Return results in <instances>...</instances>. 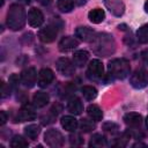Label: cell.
<instances>
[{
  "instance_id": "6da1fadb",
  "label": "cell",
  "mask_w": 148,
  "mask_h": 148,
  "mask_svg": "<svg viewBox=\"0 0 148 148\" xmlns=\"http://www.w3.org/2000/svg\"><path fill=\"white\" fill-rule=\"evenodd\" d=\"M90 43H91V47L94 52L102 57H108L112 54L116 50V43H114L113 37L105 32L95 35L94 39Z\"/></svg>"
},
{
  "instance_id": "7a4b0ae2",
  "label": "cell",
  "mask_w": 148,
  "mask_h": 148,
  "mask_svg": "<svg viewBox=\"0 0 148 148\" xmlns=\"http://www.w3.org/2000/svg\"><path fill=\"white\" fill-rule=\"evenodd\" d=\"M25 10L23 6L18 3H13L9 6L7 13V25L9 29L17 31L21 30L25 24Z\"/></svg>"
},
{
  "instance_id": "3957f363",
  "label": "cell",
  "mask_w": 148,
  "mask_h": 148,
  "mask_svg": "<svg viewBox=\"0 0 148 148\" xmlns=\"http://www.w3.org/2000/svg\"><path fill=\"white\" fill-rule=\"evenodd\" d=\"M108 69H109V74L111 76L123 80L130 74V71H131L130 61L124 58L112 59L108 65Z\"/></svg>"
},
{
  "instance_id": "277c9868",
  "label": "cell",
  "mask_w": 148,
  "mask_h": 148,
  "mask_svg": "<svg viewBox=\"0 0 148 148\" xmlns=\"http://www.w3.org/2000/svg\"><path fill=\"white\" fill-rule=\"evenodd\" d=\"M130 83L135 89H142L148 86V71L145 68L136 69L130 77Z\"/></svg>"
},
{
  "instance_id": "5b68a950",
  "label": "cell",
  "mask_w": 148,
  "mask_h": 148,
  "mask_svg": "<svg viewBox=\"0 0 148 148\" xmlns=\"http://www.w3.org/2000/svg\"><path fill=\"white\" fill-rule=\"evenodd\" d=\"M44 141L49 147L59 148V147H61L64 145L65 139H64V135L59 131L49 130V131H46V133L44 135Z\"/></svg>"
},
{
  "instance_id": "8992f818",
  "label": "cell",
  "mask_w": 148,
  "mask_h": 148,
  "mask_svg": "<svg viewBox=\"0 0 148 148\" xmlns=\"http://www.w3.org/2000/svg\"><path fill=\"white\" fill-rule=\"evenodd\" d=\"M58 30H59V28L54 23L51 22L49 25L42 28L38 31V38L43 43H51L56 39V37L58 35Z\"/></svg>"
},
{
  "instance_id": "52a82bcc",
  "label": "cell",
  "mask_w": 148,
  "mask_h": 148,
  "mask_svg": "<svg viewBox=\"0 0 148 148\" xmlns=\"http://www.w3.org/2000/svg\"><path fill=\"white\" fill-rule=\"evenodd\" d=\"M58 72L64 76H72L75 73V65L73 61H71L68 58L62 57L59 58L56 62Z\"/></svg>"
},
{
  "instance_id": "ba28073f",
  "label": "cell",
  "mask_w": 148,
  "mask_h": 148,
  "mask_svg": "<svg viewBox=\"0 0 148 148\" xmlns=\"http://www.w3.org/2000/svg\"><path fill=\"white\" fill-rule=\"evenodd\" d=\"M103 73H104V67L102 61L98 59H92L88 65V72H87L88 76L92 80H98L103 76Z\"/></svg>"
},
{
  "instance_id": "9c48e42d",
  "label": "cell",
  "mask_w": 148,
  "mask_h": 148,
  "mask_svg": "<svg viewBox=\"0 0 148 148\" xmlns=\"http://www.w3.org/2000/svg\"><path fill=\"white\" fill-rule=\"evenodd\" d=\"M21 83L27 88H32L37 80V72L35 67H28L21 73Z\"/></svg>"
},
{
  "instance_id": "30bf717a",
  "label": "cell",
  "mask_w": 148,
  "mask_h": 148,
  "mask_svg": "<svg viewBox=\"0 0 148 148\" xmlns=\"http://www.w3.org/2000/svg\"><path fill=\"white\" fill-rule=\"evenodd\" d=\"M53 79H54V74H53L52 69H50V68H43L38 73L37 84L40 88H46L47 86H50V83H52Z\"/></svg>"
},
{
  "instance_id": "8fae6325",
  "label": "cell",
  "mask_w": 148,
  "mask_h": 148,
  "mask_svg": "<svg viewBox=\"0 0 148 148\" xmlns=\"http://www.w3.org/2000/svg\"><path fill=\"white\" fill-rule=\"evenodd\" d=\"M36 118V111L30 104H24L17 112L16 119L17 121H28V120H34Z\"/></svg>"
},
{
  "instance_id": "7c38bea8",
  "label": "cell",
  "mask_w": 148,
  "mask_h": 148,
  "mask_svg": "<svg viewBox=\"0 0 148 148\" xmlns=\"http://www.w3.org/2000/svg\"><path fill=\"white\" fill-rule=\"evenodd\" d=\"M28 22L34 28L40 27L43 24V22H44L43 13L37 8H31L29 10V13H28Z\"/></svg>"
},
{
  "instance_id": "4fadbf2b",
  "label": "cell",
  "mask_w": 148,
  "mask_h": 148,
  "mask_svg": "<svg viewBox=\"0 0 148 148\" xmlns=\"http://www.w3.org/2000/svg\"><path fill=\"white\" fill-rule=\"evenodd\" d=\"M77 46H79V40L71 36L62 37L59 42V50L61 52H69Z\"/></svg>"
},
{
  "instance_id": "5bb4252c",
  "label": "cell",
  "mask_w": 148,
  "mask_h": 148,
  "mask_svg": "<svg viewBox=\"0 0 148 148\" xmlns=\"http://www.w3.org/2000/svg\"><path fill=\"white\" fill-rule=\"evenodd\" d=\"M104 3L109 8V10L116 16L123 15L125 10V6L121 0H104Z\"/></svg>"
},
{
  "instance_id": "9a60e30c",
  "label": "cell",
  "mask_w": 148,
  "mask_h": 148,
  "mask_svg": "<svg viewBox=\"0 0 148 148\" xmlns=\"http://www.w3.org/2000/svg\"><path fill=\"white\" fill-rule=\"evenodd\" d=\"M95 35V31L89 27H79L75 30V36L83 42H91Z\"/></svg>"
},
{
  "instance_id": "2e32d148",
  "label": "cell",
  "mask_w": 148,
  "mask_h": 148,
  "mask_svg": "<svg viewBox=\"0 0 148 148\" xmlns=\"http://www.w3.org/2000/svg\"><path fill=\"white\" fill-rule=\"evenodd\" d=\"M67 110L73 113L74 116H79L82 113L83 111V104L81 102V99L76 96H73L68 99V103H67Z\"/></svg>"
},
{
  "instance_id": "e0dca14e",
  "label": "cell",
  "mask_w": 148,
  "mask_h": 148,
  "mask_svg": "<svg viewBox=\"0 0 148 148\" xmlns=\"http://www.w3.org/2000/svg\"><path fill=\"white\" fill-rule=\"evenodd\" d=\"M124 123L130 127H138L142 123V117L136 112H128L124 116Z\"/></svg>"
},
{
  "instance_id": "ac0fdd59",
  "label": "cell",
  "mask_w": 148,
  "mask_h": 148,
  "mask_svg": "<svg viewBox=\"0 0 148 148\" xmlns=\"http://www.w3.org/2000/svg\"><path fill=\"white\" fill-rule=\"evenodd\" d=\"M89 59V53L84 50H77L73 54V62L77 67H83Z\"/></svg>"
},
{
  "instance_id": "d6986e66",
  "label": "cell",
  "mask_w": 148,
  "mask_h": 148,
  "mask_svg": "<svg viewBox=\"0 0 148 148\" xmlns=\"http://www.w3.org/2000/svg\"><path fill=\"white\" fill-rule=\"evenodd\" d=\"M60 124L68 132H74L77 128V126H79L77 120L74 117H72V116H64L61 118V120H60Z\"/></svg>"
},
{
  "instance_id": "ffe728a7",
  "label": "cell",
  "mask_w": 148,
  "mask_h": 148,
  "mask_svg": "<svg viewBox=\"0 0 148 148\" xmlns=\"http://www.w3.org/2000/svg\"><path fill=\"white\" fill-rule=\"evenodd\" d=\"M49 101H50V96L44 91H37L32 97V102H34V105L36 108L45 106L49 103Z\"/></svg>"
},
{
  "instance_id": "44dd1931",
  "label": "cell",
  "mask_w": 148,
  "mask_h": 148,
  "mask_svg": "<svg viewBox=\"0 0 148 148\" xmlns=\"http://www.w3.org/2000/svg\"><path fill=\"white\" fill-rule=\"evenodd\" d=\"M106 146H108L106 138L99 133L94 134L89 141V147H92V148H102V147H106Z\"/></svg>"
},
{
  "instance_id": "7402d4cb",
  "label": "cell",
  "mask_w": 148,
  "mask_h": 148,
  "mask_svg": "<svg viewBox=\"0 0 148 148\" xmlns=\"http://www.w3.org/2000/svg\"><path fill=\"white\" fill-rule=\"evenodd\" d=\"M88 18H89L90 22H92L95 24H98V23L103 22V20L105 18V13L101 8H95V9H92V10L89 12Z\"/></svg>"
},
{
  "instance_id": "603a6c76",
  "label": "cell",
  "mask_w": 148,
  "mask_h": 148,
  "mask_svg": "<svg viewBox=\"0 0 148 148\" xmlns=\"http://www.w3.org/2000/svg\"><path fill=\"white\" fill-rule=\"evenodd\" d=\"M87 113L90 117V119H92L94 121H99L103 118V112H102L101 108L96 104H90L87 108Z\"/></svg>"
},
{
  "instance_id": "cb8c5ba5",
  "label": "cell",
  "mask_w": 148,
  "mask_h": 148,
  "mask_svg": "<svg viewBox=\"0 0 148 148\" xmlns=\"http://www.w3.org/2000/svg\"><path fill=\"white\" fill-rule=\"evenodd\" d=\"M81 92L83 95V97L87 99V101H92L96 98L97 96V90L96 88H94L92 86H83L82 89H81Z\"/></svg>"
},
{
  "instance_id": "d4e9b609",
  "label": "cell",
  "mask_w": 148,
  "mask_h": 148,
  "mask_svg": "<svg viewBox=\"0 0 148 148\" xmlns=\"http://www.w3.org/2000/svg\"><path fill=\"white\" fill-rule=\"evenodd\" d=\"M136 38L141 44L148 43V23L141 25L136 31Z\"/></svg>"
},
{
  "instance_id": "484cf974",
  "label": "cell",
  "mask_w": 148,
  "mask_h": 148,
  "mask_svg": "<svg viewBox=\"0 0 148 148\" xmlns=\"http://www.w3.org/2000/svg\"><path fill=\"white\" fill-rule=\"evenodd\" d=\"M57 7L62 13H69L74 8V0H57Z\"/></svg>"
},
{
  "instance_id": "4316f807",
  "label": "cell",
  "mask_w": 148,
  "mask_h": 148,
  "mask_svg": "<svg viewBox=\"0 0 148 148\" xmlns=\"http://www.w3.org/2000/svg\"><path fill=\"white\" fill-rule=\"evenodd\" d=\"M24 133L25 135L29 138V139H32L35 140L39 133H40V127L38 125H35V124H31V125H28L25 128H24Z\"/></svg>"
},
{
  "instance_id": "83f0119b",
  "label": "cell",
  "mask_w": 148,
  "mask_h": 148,
  "mask_svg": "<svg viewBox=\"0 0 148 148\" xmlns=\"http://www.w3.org/2000/svg\"><path fill=\"white\" fill-rule=\"evenodd\" d=\"M10 147L13 148H25L28 147V141L20 135H15L10 141Z\"/></svg>"
},
{
  "instance_id": "f1b7e54d",
  "label": "cell",
  "mask_w": 148,
  "mask_h": 148,
  "mask_svg": "<svg viewBox=\"0 0 148 148\" xmlns=\"http://www.w3.org/2000/svg\"><path fill=\"white\" fill-rule=\"evenodd\" d=\"M80 128L83 132H90V131H92L95 128V124L92 123V119L89 120L88 118H83L80 121Z\"/></svg>"
},
{
  "instance_id": "f546056e",
  "label": "cell",
  "mask_w": 148,
  "mask_h": 148,
  "mask_svg": "<svg viewBox=\"0 0 148 148\" xmlns=\"http://www.w3.org/2000/svg\"><path fill=\"white\" fill-rule=\"evenodd\" d=\"M130 138H131L130 134L126 132L120 138H116L114 141H113V143H112V146H114V147H125L127 145V141H128Z\"/></svg>"
},
{
  "instance_id": "4dcf8cb0",
  "label": "cell",
  "mask_w": 148,
  "mask_h": 148,
  "mask_svg": "<svg viewBox=\"0 0 148 148\" xmlns=\"http://www.w3.org/2000/svg\"><path fill=\"white\" fill-rule=\"evenodd\" d=\"M69 142L72 146H81L83 143V139L79 134H72L69 136Z\"/></svg>"
},
{
  "instance_id": "1f68e13d",
  "label": "cell",
  "mask_w": 148,
  "mask_h": 148,
  "mask_svg": "<svg viewBox=\"0 0 148 148\" xmlns=\"http://www.w3.org/2000/svg\"><path fill=\"white\" fill-rule=\"evenodd\" d=\"M21 82V76H18L17 74H12L9 76V80H8V83L12 86V88H16Z\"/></svg>"
},
{
  "instance_id": "d6a6232c",
  "label": "cell",
  "mask_w": 148,
  "mask_h": 148,
  "mask_svg": "<svg viewBox=\"0 0 148 148\" xmlns=\"http://www.w3.org/2000/svg\"><path fill=\"white\" fill-rule=\"evenodd\" d=\"M10 90H12V86L9 83L2 82V84H1V97L5 98V97L9 96L10 95Z\"/></svg>"
},
{
  "instance_id": "836d02e7",
  "label": "cell",
  "mask_w": 148,
  "mask_h": 148,
  "mask_svg": "<svg viewBox=\"0 0 148 148\" xmlns=\"http://www.w3.org/2000/svg\"><path fill=\"white\" fill-rule=\"evenodd\" d=\"M103 130L108 132H116L118 130V125L114 123H104L103 124Z\"/></svg>"
},
{
  "instance_id": "e575fe53",
  "label": "cell",
  "mask_w": 148,
  "mask_h": 148,
  "mask_svg": "<svg viewBox=\"0 0 148 148\" xmlns=\"http://www.w3.org/2000/svg\"><path fill=\"white\" fill-rule=\"evenodd\" d=\"M0 125H5L7 121V114L5 111H0Z\"/></svg>"
},
{
  "instance_id": "d590c367",
  "label": "cell",
  "mask_w": 148,
  "mask_h": 148,
  "mask_svg": "<svg viewBox=\"0 0 148 148\" xmlns=\"http://www.w3.org/2000/svg\"><path fill=\"white\" fill-rule=\"evenodd\" d=\"M141 58H142V60L148 65V50H143V51L141 52Z\"/></svg>"
},
{
  "instance_id": "8d00e7d4",
  "label": "cell",
  "mask_w": 148,
  "mask_h": 148,
  "mask_svg": "<svg viewBox=\"0 0 148 148\" xmlns=\"http://www.w3.org/2000/svg\"><path fill=\"white\" fill-rule=\"evenodd\" d=\"M133 147H147V145L146 143H141V142H136V143L133 145Z\"/></svg>"
},
{
  "instance_id": "74e56055",
  "label": "cell",
  "mask_w": 148,
  "mask_h": 148,
  "mask_svg": "<svg viewBox=\"0 0 148 148\" xmlns=\"http://www.w3.org/2000/svg\"><path fill=\"white\" fill-rule=\"evenodd\" d=\"M75 1H76V3H77L79 6H83L88 0H75Z\"/></svg>"
},
{
  "instance_id": "f35d334b",
  "label": "cell",
  "mask_w": 148,
  "mask_h": 148,
  "mask_svg": "<svg viewBox=\"0 0 148 148\" xmlns=\"http://www.w3.org/2000/svg\"><path fill=\"white\" fill-rule=\"evenodd\" d=\"M145 10H146V13H148V0L145 2Z\"/></svg>"
},
{
  "instance_id": "ab89813d",
  "label": "cell",
  "mask_w": 148,
  "mask_h": 148,
  "mask_svg": "<svg viewBox=\"0 0 148 148\" xmlns=\"http://www.w3.org/2000/svg\"><path fill=\"white\" fill-rule=\"evenodd\" d=\"M18 1H21L22 3H25V5H28V3H30V0H18Z\"/></svg>"
},
{
  "instance_id": "60d3db41",
  "label": "cell",
  "mask_w": 148,
  "mask_h": 148,
  "mask_svg": "<svg viewBox=\"0 0 148 148\" xmlns=\"http://www.w3.org/2000/svg\"><path fill=\"white\" fill-rule=\"evenodd\" d=\"M146 126H147V128H148V117L146 118Z\"/></svg>"
}]
</instances>
